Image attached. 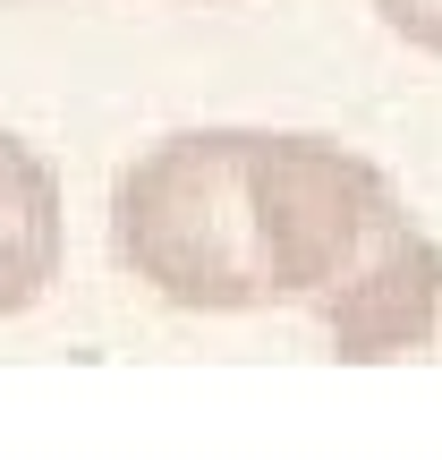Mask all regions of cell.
Segmentation results:
<instances>
[{"mask_svg":"<svg viewBox=\"0 0 442 460\" xmlns=\"http://www.w3.org/2000/svg\"><path fill=\"white\" fill-rule=\"evenodd\" d=\"M273 128H179L111 188V256L179 315L281 307L273 239Z\"/></svg>","mask_w":442,"mask_h":460,"instance_id":"obj_1","label":"cell"},{"mask_svg":"<svg viewBox=\"0 0 442 460\" xmlns=\"http://www.w3.org/2000/svg\"><path fill=\"white\" fill-rule=\"evenodd\" d=\"M375 17H383V26H392L409 51L442 60V0H375Z\"/></svg>","mask_w":442,"mask_h":460,"instance_id":"obj_3","label":"cell"},{"mask_svg":"<svg viewBox=\"0 0 442 460\" xmlns=\"http://www.w3.org/2000/svg\"><path fill=\"white\" fill-rule=\"evenodd\" d=\"M60 273V180L26 137L0 128V324L26 315Z\"/></svg>","mask_w":442,"mask_h":460,"instance_id":"obj_2","label":"cell"}]
</instances>
